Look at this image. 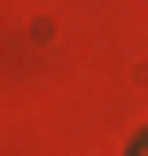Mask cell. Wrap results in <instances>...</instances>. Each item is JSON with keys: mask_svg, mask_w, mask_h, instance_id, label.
<instances>
[{"mask_svg": "<svg viewBox=\"0 0 148 156\" xmlns=\"http://www.w3.org/2000/svg\"><path fill=\"white\" fill-rule=\"evenodd\" d=\"M140 156H148V140H140Z\"/></svg>", "mask_w": 148, "mask_h": 156, "instance_id": "1", "label": "cell"}]
</instances>
